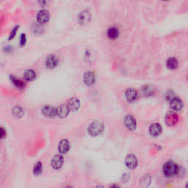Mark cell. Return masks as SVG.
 Returning a JSON list of instances; mask_svg holds the SVG:
<instances>
[{
  "label": "cell",
  "mask_w": 188,
  "mask_h": 188,
  "mask_svg": "<svg viewBox=\"0 0 188 188\" xmlns=\"http://www.w3.org/2000/svg\"><path fill=\"white\" fill-rule=\"evenodd\" d=\"M153 93H154V90L151 86L146 85L145 87L143 88V93L145 96L151 95V94H153Z\"/></svg>",
  "instance_id": "cell-25"
},
{
  "label": "cell",
  "mask_w": 188,
  "mask_h": 188,
  "mask_svg": "<svg viewBox=\"0 0 188 188\" xmlns=\"http://www.w3.org/2000/svg\"><path fill=\"white\" fill-rule=\"evenodd\" d=\"M13 113H14V116H16V118H22L24 115V110L21 107L16 106L13 110Z\"/></svg>",
  "instance_id": "cell-22"
},
{
  "label": "cell",
  "mask_w": 188,
  "mask_h": 188,
  "mask_svg": "<svg viewBox=\"0 0 188 188\" xmlns=\"http://www.w3.org/2000/svg\"><path fill=\"white\" fill-rule=\"evenodd\" d=\"M42 170H43L42 163H41V162H37L35 166H34V169H33L34 174L36 175V176H38V175H40L41 173H42Z\"/></svg>",
  "instance_id": "cell-23"
},
{
  "label": "cell",
  "mask_w": 188,
  "mask_h": 188,
  "mask_svg": "<svg viewBox=\"0 0 188 188\" xmlns=\"http://www.w3.org/2000/svg\"><path fill=\"white\" fill-rule=\"evenodd\" d=\"M70 111L69 106L65 104H61L57 108V116L61 118H65L69 115Z\"/></svg>",
  "instance_id": "cell-14"
},
{
  "label": "cell",
  "mask_w": 188,
  "mask_h": 188,
  "mask_svg": "<svg viewBox=\"0 0 188 188\" xmlns=\"http://www.w3.org/2000/svg\"><path fill=\"white\" fill-rule=\"evenodd\" d=\"M179 121V118L178 116L175 112H169L165 116V123L167 125L173 127V126L176 125Z\"/></svg>",
  "instance_id": "cell-5"
},
{
  "label": "cell",
  "mask_w": 188,
  "mask_h": 188,
  "mask_svg": "<svg viewBox=\"0 0 188 188\" xmlns=\"http://www.w3.org/2000/svg\"><path fill=\"white\" fill-rule=\"evenodd\" d=\"M170 105L174 110L179 111L183 108V102L179 98L174 97L170 100Z\"/></svg>",
  "instance_id": "cell-8"
},
{
  "label": "cell",
  "mask_w": 188,
  "mask_h": 188,
  "mask_svg": "<svg viewBox=\"0 0 188 188\" xmlns=\"http://www.w3.org/2000/svg\"><path fill=\"white\" fill-rule=\"evenodd\" d=\"M68 106H69L71 111L75 112V111L78 110L79 108H80V101L76 98H71L70 100L69 101Z\"/></svg>",
  "instance_id": "cell-18"
},
{
  "label": "cell",
  "mask_w": 188,
  "mask_h": 188,
  "mask_svg": "<svg viewBox=\"0 0 188 188\" xmlns=\"http://www.w3.org/2000/svg\"><path fill=\"white\" fill-rule=\"evenodd\" d=\"M10 78L11 82H13V84H14L16 88H19V89H23L24 88V83L22 81H21L19 79L16 78L15 76H10Z\"/></svg>",
  "instance_id": "cell-21"
},
{
  "label": "cell",
  "mask_w": 188,
  "mask_h": 188,
  "mask_svg": "<svg viewBox=\"0 0 188 188\" xmlns=\"http://www.w3.org/2000/svg\"><path fill=\"white\" fill-rule=\"evenodd\" d=\"M124 123L125 126L129 130H135V128L137 126V122L136 120L135 119V118L131 116H126L124 119Z\"/></svg>",
  "instance_id": "cell-11"
},
{
  "label": "cell",
  "mask_w": 188,
  "mask_h": 188,
  "mask_svg": "<svg viewBox=\"0 0 188 188\" xmlns=\"http://www.w3.org/2000/svg\"><path fill=\"white\" fill-rule=\"evenodd\" d=\"M91 19V13L88 10H83L78 15V22L82 25L87 24Z\"/></svg>",
  "instance_id": "cell-4"
},
{
  "label": "cell",
  "mask_w": 188,
  "mask_h": 188,
  "mask_svg": "<svg viewBox=\"0 0 188 188\" xmlns=\"http://www.w3.org/2000/svg\"><path fill=\"white\" fill-rule=\"evenodd\" d=\"M107 35L110 40H116L120 35V31L116 27H111L107 31Z\"/></svg>",
  "instance_id": "cell-16"
},
{
  "label": "cell",
  "mask_w": 188,
  "mask_h": 188,
  "mask_svg": "<svg viewBox=\"0 0 188 188\" xmlns=\"http://www.w3.org/2000/svg\"><path fill=\"white\" fill-rule=\"evenodd\" d=\"M37 22L40 24H44L49 21L50 14L49 12L46 9H41L37 14Z\"/></svg>",
  "instance_id": "cell-3"
},
{
  "label": "cell",
  "mask_w": 188,
  "mask_h": 188,
  "mask_svg": "<svg viewBox=\"0 0 188 188\" xmlns=\"http://www.w3.org/2000/svg\"><path fill=\"white\" fill-rule=\"evenodd\" d=\"M179 63L176 57H170L166 61V66L170 70H176L178 68Z\"/></svg>",
  "instance_id": "cell-17"
},
{
  "label": "cell",
  "mask_w": 188,
  "mask_h": 188,
  "mask_svg": "<svg viewBox=\"0 0 188 188\" xmlns=\"http://www.w3.org/2000/svg\"><path fill=\"white\" fill-rule=\"evenodd\" d=\"M69 148H70V143L66 139H63L60 142L59 146H58V151L61 155L66 154L69 151Z\"/></svg>",
  "instance_id": "cell-12"
},
{
  "label": "cell",
  "mask_w": 188,
  "mask_h": 188,
  "mask_svg": "<svg viewBox=\"0 0 188 188\" xmlns=\"http://www.w3.org/2000/svg\"><path fill=\"white\" fill-rule=\"evenodd\" d=\"M186 187H188V183L187 184V185H186Z\"/></svg>",
  "instance_id": "cell-31"
},
{
  "label": "cell",
  "mask_w": 188,
  "mask_h": 188,
  "mask_svg": "<svg viewBox=\"0 0 188 188\" xmlns=\"http://www.w3.org/2000/svg\"><path fill=\"white\" fill-rule=\"evenodd\" d=\"M151 176H150L149 175H146V176H145L144 177L140 180V185L143 186V187H146V186H148V185L151 183Z\"/></svg>",
  "instance_id": "cell-24"
},
{
  "label": "cell",
  "mask_w": 188,
  "mask_h": 188,
  "mask_svg": "<svg viewBox=\"0 0 188 188\" xmlns=\"http://www.w3.org/2000/svg\"><path fill=\"white\" fill-rule=\"evenodd\" d=\"M6 135V133L5 132V129H3V128H2L1 129V138H4V137Z\"/></svg>",
  "instance_id": "cell-29"
},
{
  "label": "cell",
  "mask_w": 188,
  "mask_h": 188,
  "mask_svg": "<svg viewBox=\"0 0 188 188\" xmlns=\"http://www.w3.org/2000/svg\"><path fill=\"white\" fill-rule=\"evenodd\" d=\"M149 132L152 136H159L162 132V127L159 123H153L149 128Z\"/></svg>",
  "instance_id": "cell-19"
},
{
  "label": "cell",
  "mask_w": 188,
  "mask_h": 188,
  "mask_svg": "<svg viewBox=\"0 0 188 188\" xmlns=\"http://www.w3.org/2000/svg\"><path fill=\"white\" fill-rule=\"evenodd\" d=\"M18 27H19L18 26H16V27L12 29V31H11V33L10 34V36H9V40H11V39H13L15 36H16L17 32H18Z\"/></svg>",
  "instance_id": "cell-27"
},
{
  "label": "cell",
  "mask_w": 188,
  "mask_h": 188,
  "mask_svg": "<svg viewBox=\"0 0 188 188\" xmlns=\"http://www.w3.org/2000/svg\"><path fill=\"white\" fill-rule=\"evenodd\" d=\"M161 1H163V2H168V1H170V0H161Z\"/></svg>",
  "instance_id": "cell-30"
},
{
  "label": "cell",
  "mask_w": 188,
  "mask_h": 188,
  "mask_svg": "<svg viewBox=\"0 0 188 188\" xmlns=\"http://www.w3.org/2000/svg\"><path fill=\"white\" fill-rule=\"evenodd\" d=\"M37 2H38L39 5H40L41 7H44L49 5L51 0H37Z\"/></svg>",
  "instance_id": "cell-28"
},
{
  "label": "cell",
  "mask_w": 188,
  "mask_h": 188,
  "mask_svg": "<svg viewBox=\"0 0 188 188\" xmlns=\"http://www.w3.org/2000/svg\"><path fill=\"white\" fill-rule=\"evenodd\" d=\"M45 65L46 68L49 69H53L55 67H57L58 65V59L56 56L54 55H49L46 58V62H45Z\"/></svg>",
  "instance_id": "cell-10"
},
{
  "label": "cell",
  "mask_w": 188,
  "mask_h": 188,
  "mask_svg": "<svg viewBox=\"0 0 188 188\" xmlns=\"http://www.w3.org/2000/svg\"><path fill=\"white\" fill-rule=\"evenodd\" d=\"M126 165L129 169H135L138 165V158L134 155H128L126 158Z\"/></svg>",
  "instance_id": "cell-7"
},
{
  "label": "cell",
  "mask_w": 188,
  "mask_h": 188,
  "mask_svg": "<svg viewBox=\"0 0 188 188\" xmlns=\"http://www.w3.org/2000/svg\"><path fill=\"white\" fill-rule=\"evenodd\" d=\"M27 44V37L25 34H22L20 37V46H24Z\"/></svg>",
  "instance_id": "cell-26"
},
{
  "label": "cell",
  "mask_w": 188,
  "mask_h": 188,
  "mask_svg": "<svg viewBox=\"0 0 188 188\" xmlns=\"http://www.w3.org/2000/svg\"><path fill=\"white\" fill-rule=\"evenodd\" d=\"M83 81L84 84L88 86H91L95 83L96 82V76L95 74L92 71H88L84 75Z\"/></svg>",
  "instance_id": "cell-9"
},
{
  "label": "cell",
  "mask_w": 188,
  "mask_h": 188,
  "mask_svg": "<svg viewBox=\"0 0 188 188\" xmlns=\"http://www.w3.org/2000/svg\"><path fill=\"white\" fill-rule=\"evenodd\" d=\"M179 168L176 163L173 161H168L165 163L163 166V173L168 177H172L178 174Z\"/></svg>",
  "instance_id": "cell-1"
},
{
  "label": "cell",
  "mask_w": 188,
  "mask_h": 188,
  "mask_svg": "<svg viewBox=\"0 0 188 188\" xmlns=\"http://www.w3.org/2000/svg\"><path fill=\"white\" fill-rule=\"evenodd\" d=\"M42 112L46 117L52 118L55 117V116H57V109H55L51 105H46L43 108Z\"/></svg>",
  "instance_id": "cell-6"
},
{
  "label": "cell",
  "mask_w": 188,
  "mask_h": 188,
  "mask_svg": "<svg viewBox=\"0 0 188 188\" xmlns=\"http://www.w3.org/2000/svg\"><path fill=\"white\" fill-rule=\"evenodd\" d=\"M138 91L134 88H129L126 92V98L129 101L133 102V101H136L138 99Z\"/></svg>",
  "instance_id": "cell-15"
},
{
  "label": "cell",
  "mask_w": 188,
  "mask_h": 188,
  "mask_svg": "<svg viewBox=\"0 0 188 188\" xmlns=\"http://www.w3.org/2000/svg\"><path fill=\"white\" fill-rule=\"evenodd\" d=\"M103 131H104V124L102 122L99 121L93 122L88 128V132L91 136H98L101 134Z\"/></svg>",
  "instance_id": "cell-2"
},
{
  "label": "cell",
  "mask_w": 188,
  "mask_h": 188,
  "mask_svg": "<svg viewBox=\"0 0 188 188\" xmlns=\"http://www.w3.org/2000/svg\"><path fill=\"white\" fill-rule=\"evenodd\" d=\"M24 77L26 81L31 82V81H33L36 78V73L33 69H28L24 72Z\"/></svg>",
  "instance_id": "cell-20"
},
{
  "label": "cell",
  "mask_w": 188,
  "mask_h": 188,
  "mask_svg": "<svg viewBox=\"0 0 188 188\" xmlns=\"http://www.w3.org/2000/svg\"><path fill=\"white\" fill-rule=\"evenodd\" d=\"M63 157L61 155H55L52 160V166L54 169H60L63 165Z\"/></svg>",
  "instance_id": "cell-13"
}]
</instances>
